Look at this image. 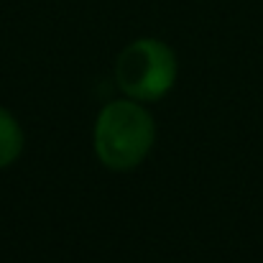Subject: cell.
<instances>
[{"mask_svg":"<svg viewBox=\"0 0 263 263\" xmlns=\"http://www.w3.org/2000/svg\"><path fill=\"white\" fill-rule=\"evenodd\" d=\"M156 125L146 107L133 100L107 102L95 123V154L112 172L136 169L151 151Z\"/></svg>","mask_w":263,"mask_h":263,"instance_id":"obj_1","label":"cell"},{"mask_svg":"<svg viewBox=\"0 0 263 263\" xmlns=\"http://www.w3.org/2000/svg\"><path fill=\"white\" fill-rule=\"evenodd\" d=\"M120 92L141 102L161 100L176 82V57L159 39H138L125 46L115 62Z\"/></svg>","mask_w":263,"mask_h":263,"instance_id":"obj_2","label":"cell"},{"mask_svg":"<svg viewBox=\"0 0 263 263\" xmlns=\"http://www.w3.org/2000/svg\"><path fill=\"white\" fill-rule=\"evenodd\" d=\"M23 151V130L18 120L0 107V169L10 166Z\"/></svg>","mask_w":263,"mask_h":263,"instance_id":"obj_3","label":"cell"}]
</instances>
